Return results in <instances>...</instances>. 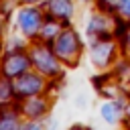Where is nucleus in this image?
Masks as SVG:
<instances>
[{
  "instance_id": "obj_1",
  "label": "nucleus",
  "mask_w": 130,
  "mask_h": 130,
  "mask_svg": "<svg viewBox=\"0 0 130 130\" xmlns=\"http://www.w3.org/2000/svg\"><path fill=\"white\" fill-rule=\"evenodd\" d=\"M39 24H41V14L37 10L26 8V10H22L18 14V26H20V30L24 35H32L39 28Z\"/></svg>"
},
{
  "instance_id": "obj_2",
  "label": "nucleus",
  "mask_w": 130,
  "mask_h": 130,
  "mask_svg": "<svg viewBox=\"0 0 130 130\" xmlns=\"http://www.w3.org/2000/svg\"><path fill=\"white\" fill-rule=\"evenodd\" d=\"M26 67H28L26 57L12 53V55L6 59V63H4V73H6V75H18V73H22Z\"/></svg>"
},
{
  "instance_id": "obj_3",
  "label": "nucleus",
  "mask_w": 130,
  "mask_h": 130,
  "mask_svg": "<svg viewBox=\"0 0 130 130\" xmlns=\"http://www.w3.org/2000/svg\"><path fill=\"white\" fill-rule=\"evenodd\" d=\"M14 89H18L24 95H30V93H35V91L41 89V79L35 77V75H24L22 79H18L14 83Z\"/></svg>"
},
{
  "instance_id": "obj_4",
  "label": "nucleus",
  "mask_w": 130,
  "mask_h": 130,
  "mask_svg": "<svg viewBox=\"0 0 130 130\" xmlns=\"http://www.w3.org/2000/svg\"><path fill=\"white\" fill-rule=\"evenodd\" d=\"M75 49H77V39L73 37V32H65V35L57 41V53L63 55V57L73 55Z\"/></svg>"
},
{
  "instance_id": "obj_5",
  "label": "nucleus",
  "mask_w": 130,
  "mask_h": 130,
  "mask_svg": "<svg viewBox=\"0 0 130 130\" xmlns=\"http://www.w3.org/2000/svg\"><path fill=\"white\" fill-rule=\"evenodd\" d=\"M35 63H37L43 71H49V73H53V71L57 69L53 57H51L49 51H45V49H37V51H35Z\"/></svg>"
},
{
  "instance_id": "obj_6",
  "label": "nucleus",
  "mask_w": 130,
  "mask_h": 130,
  "mask_svg": "<svg viewBox=\"0 0 130 130\" xmlns=\"http://www.w3.org/2000/svg\"><path fill=\"white\" fill-rule=\"evenodd\" d=\"M51 8H53V12L59 14V16H67V14L71 12L69 0H53V2H51Z\"/></svg>"
},
{
  "instance_id": "obj_7",
  "label": "nucleus",
  "mask_w": 130,
  "mask_h": 130,
  "mask_svg": "<svg viewBox=\"0 0 130 130\" xmlns=\"http://www.w3.org/2000/svg\"><path fill=\"white\" fill-rule=\"evenodd\" d=\"M43 108H45V106H43L39 100H30V102L26 104V110H28V114H32V116H37V114H39Z\"/></svg>"
},
{
  "instance_id": "obj_8",
  "label": "nucleus",
  "mask_w": 130,
  "mask_h": 130,
  "mask_svg": "<svg viewBox=\"0 0 130 130\" xmlns=\"http://www.w3.org/2000/svg\"><path fill=\"white\" fill-rule=\"evenodd\" d=\"M10 91L12 87L8 85V81H0V102H6L10 98Z\"/></svg>"
},
{
  "instance_id": "obj_9",
  "label": "nucleus",
  "mask_w": 130,
  "mask_h": 130,
  "mask_svg": "<svg viewBox=\"0 0 130 130\" xmlns=\"http://www.w3.org/2000/svg\"><path fill=\"white\" fill-rule=\"evenodd\" d=\"M120 8H122L126 14H130V0H122V2H120Z\"/></svg>"
},
{
  "instance_id": "obj_10",
  "label": "nucleus",
  "mask_w": 130,
  "mask_h": 130,
  "mask_svg": "<svg viewBox=\"0 0 130 130\" xmlns=\"http://www.w3.org/2000/svg\"><path fill=\"white\" fill-rule=\"evenodd\" d=\"M26 2H35V0H26Z\"/></svg>"
}]
</instances>
